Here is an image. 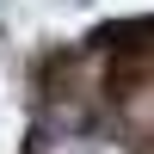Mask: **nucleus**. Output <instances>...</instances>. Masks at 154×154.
Returning <instances> with one entry per match:
<instances>
[{"mask_svg": "<svg viewBox=\"0 0 154 154\" xmlns=\"http://www.w3.org/2000/svg\"><path fill=\"white\" fill-rule=\"evenodd\" d=\"M123 123H130L136 142H148V148H154V80L123 93Z\"/></svg>", "mask_w": 154, "mask_h": 154, "instance_id": "nucleus-1", "label": "nucleus"}]
</instances>
